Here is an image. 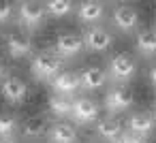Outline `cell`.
Here are the masks:
<instances>
[{
	"mask_svg": "<svg viewBox=\"0 0 156 143\" xmlns=\"http://www.w3.org/2000/svg\"><path fill=\"white\" fill-rule=\"evenodd\" d=\"M113 22L122 32H133L137 28V24H139V15H137V11L133 7L122 5V7H118L113 11Z\"/></svg>",
	"mask_w": 156,
	"mask_h": 143,
	"instance_id": "7c38bea8",
	"label": "cell"
},
{
	"mask_svg": "<svg viewBox=\"0 0 156 143\" xmlns=\"http://www.w3.org/2000/svg\"><path fill=\"white\" fill-rule=\"evenodd\" d=\"M79 81L86 90H98L107 83V73L101 66H86L79 75Z\"/></svg>",
	"mask_w": 156,
	"mask_h": 143,
	"instance_id": "4fadbf2b",
	"label": "cell"
},
{
	"mask_svg": "<svg viewBox=\"0 0 156 143\" xmlns=\"http://www.w3.org/2000/svg\"><path fill=\"white\" fill-rule=\"evenodd\" d=\"M0 143H13L11 139H0Z\"/></svg>",
	"mask_w": 156,
	"mask_h": 143,
	"instance_id": "484cf974",
	"label": "cell"
},
{
	"mask_svg": "<svg viewBox=\"0 0 156 143\" xmlns=\"http://www.w3.org/2000/svg\"><path fill=\"white\" fill-rule=\"evenodd\" d=\"M73 11V0H47L45 2V13L54 17H66Z\"/></svg>",
	"mask_w": 156,
	"mask_h": 143,
	"instance_id": "ffe728a7",
	"label": "cell"
},
{
	"mask_svg": "<svg viewBox=\"0 0 156 143\" xmlns=\"http://www.w3.org/2000/svg\"><path fill=\"white\" fill-rule=\"evenodd\" d=\"M77 15L83 24H96L105 15V7H103L101 0H81L79 9H77Z\"/></svg>",
	"mask_w": 156,
	"mask_h": 143,
	"instance_id": "8fae6325",
	"label": "cell"
},
{
	"mask_svg": "<svg viewBox=\"0 0 156 143\" xmlns=\"http://www.w3.org/2000/svg\"><path fill=\"white\" fill-rule=\"evenodd\" d=\"M75 137H77V132L71 124H56L49 130V141L51 143H73Z\"/></svg>",
	"mask_w": 156,
	"mask_h": 143,
	"instance_id": "e0dca14e",
	"label": "cell"
},
{
	"mask_svg": "<svg viewBox=\"0 0 156 143\" xmlns=\"http://www.w3.org/2000/svg\"><path fill=\"white\" fill-rule=\"evenodd\" d=\"M111 43H113L111 34H109L105 28H101V26H92V28H88L86 34H83V47H88V49L94 51V54L107 51V49L111 47Z\"/></svg>",
	"mask_w": 156,
	"mask_h": 143,
	"instance_id": "3957f363",
	"label": "cell"
},
{
	"mask_svg": "<svg viewBox=\"0 0 156 143\" xmlns=\"http://www.w3.org/2000/svg\"><path fill=\"white\" fill-rule=\"evenodd\" d=\"M71 105H73V100H69L64 94H54V96L49 98V103H47L49 111H51L56 117L71 115Z\"/></svg>",
	"mask_w": 156,
	"mask_h": 143,
	"instance_id": "d6986e66",
	"label": "cell"
},
{
	"mask_svg": "<svg viewBox=\"0 0 156 143\" xmlns=\"http://www.w3.org/2000/svg\"><path fill=\"white\" fill-rule=\"evenodd\" d=\"M45 130H47V122H45V117L34 115V117H30V120L24 124L22 134H24L26 139H39V137L45 134Z\"/></svg>",
	"mask_w": 156,
	"mask_h": 143,
	"instance_id": "2e32d148",
	"label": "cell"
},
{
	"mask_svg": "<svg viewBox=\"0 0 156 143\" xmlns=\"http://www.w3.org/2000/svg\"><path fill=\"white\" fill-rule=\"evenodd\" d=\"M17 13H20L22 26L32 28V30L39 28L45 22V7L41 2H37V0H24L20 5V9H17Z\"/></svg>",
	"mask_w": 156,
	"mask_h": 143,
	"instance_id": "7a4b0ae2",
	"label": "cell"
},
{
	"mask_svg": "<svg viewBox=\"0 0 156 143\" xmlns=\"http://www.w3.org/2000/svg\"><path fill=\"white\" fill-rule=\"evenodd\" d=\"M5 75H7V66H5V62H2V60H0V79H2Z\"/></svg>",
	"mask_w": 156,
	"mask_h": 143,
	"instance_id": "cb8c5ba5",
	"label": "cell"
},
{
	"mask_svg": "<svg viewBox=\"0 0 156 143\" xmlns=\"http://www.w3.org/2000/svg\"><path fill=\"white\" fill-rule=\"evenodd\" d=\"M71 115H73L75 122H79V124L94 122V120L98 117V105H96V100H92V98H77V100H73V105H71Z\"/></svg>",
	"mask_w": 156,
	"mask_h": 143,
	"instance_id": "ba28073f",
	"label": "cell"
},
{
	"mask_svg": "<svg viewBox=\"0 0 156 143\" xmlns=\"http://www.w3.org/2000/svg\"><path fill=\"white\" fill-rule=\"evenodd\" d=\"M0 92H2V98L9 103V105H20L24 103V98L28 96V83L20 77H7L2 81V88H0Z\"/></svg>",
	"mask_w": 156,
	"mask_h": 143,
	"instance_id": "5b68a950",
	"label": "cell"
},
{
	"mask_svg": "<svg viewBox=\"0 0 156 143\" xmlns=\"http://www.w3.org/2000/svg\"><path fill=\"white\" fill-rule=\"evenodd\" d=\"M7 51L11 58H26L32 51V41L26 32H11L7 34Z\"/></svg>",
	"mask_w": 156,
	"mask_h": 143,
	"instance_id": "9c48e42d",
	"label": "cell"
},
{
	"mask_svg": "<svg viewBox=\"0 0 156 143\" xmlns=\"http://www.w3.org/2000/svg\"><path fill=\"white\" fill-rule=\"evenodd\" d=\"M105 105L109 111H124L133 105V92L126 85H113L107 94H105Z\"/></svg>",
	"mask_w": 156,
	"mask_h": 143,
	"instance_id": "52a82bcc",
	"label": "cell"
},
{
	"mask_svg": "<svg viewBox=\"0 0 156 143\" xmlns=\"http://www.w3.org/2000/svg\"><path fill=\"white\" fill-rule=\"evenodd\" d=\"M96 130H98V134H101L103 139L115 141V139L122 134V122H120L118 117H105V120L98 122Z\"/></svg>",
	"mask_w": 156,
	"mask_h": 143,
	"instance_id": "9a60e30c",
	"label": "cell"
},
{
	"mask_svg": "<svg viewBox=\"0 0 156 143\" xmlns=\"http://www.w3.org/2000/svg\"><path fill=\"white\" fill-rule=\"evenodd\" d=\"M135 45H137V51L141 54V56H152L154 54V49H156V37H154V32L152 30H141L139 34H137V41H135Z\"/></svg>",
	"mask_w": 156,
	"mask_h": 143,
	"instance_id": "ac0fdd59",
	"label": "cell"
},
{
	"mask_svg": "<svg viewBox=\"0 0 156 143\" xmlns=\"http://www.w3.org/2000/svg\"><path fill=\"white\" fill-rule=\"evenodd\" d=\"M83 51V39L75 32H60L56 39V54L60 58H73Z\"/></svg>",
	"mask_w": 156,
	"mask_h": 143,
	"instance_id": "277c9868",
	"label": "cell"
},
{
	"mask_svg": "<svg viewBox=\"0 0 156 143\" xmlns=\"http://www.w3.org/2000/svg\"><path fill=\"white\" fill-rule=\"evenodd\" d=\"M152 126H154V122H152V115H147V113H133V115L128 117V130H130V134H135V137H145V134H150Z\"/></svg>",
	"mask_w": 156,
	"mask_h": 143,
	"instance_id": "5bb4252c",
	"label": "cell"
},
{
	"mask_svg": "<svg viewBox=\"0 0 156 143\" xmlns=\"http://www.w3.org/2000/svg\"><path fill=\"white\" fill-rule=\"evenodd\" d=\"M17 130V120L13 115H0V139H11Z\"/></svg>",
	"mask_w": 156,
	"mask_h": 143,
	"instance_id": "44dd1931",
	"label": "cell"
},
{
	"mask_svg": "<svg viewBox=\"0 0 156 143\" xmlns=\"http://www.w3.org/2000/svg\"><path fill=\"white\" fill-rule=\"evenodd\" d=\"M115 143H141L139 141V137H135V134H120L118 139H115Z\"/></svg>",
	"mask_w": 156,
	"mask_h": 143,
	"instance_id": "603a6c76",
	"label": "cell"
},
{
	"mask_svg": "<svg viewBox=\"0 0 156 143\" xmlns=\"http://www.w3.org/2000/svg\"><path fill=\"white\" fill-rule=\"evenodd\" d=\"M79 85H81L79 73H75V71H62L56 77H51V88H54L56 94H64L66 96V94L75 92Z\"/></svg>",
	"mask_w": 156,
	"mask_h": 143,
	"instance_id": "30bf717a",
	"label": "cell"
},
{
	"mask_svg": "<svg viewBox=\"0 0 156 143\" xmlns=\"http://www.w3.org/2000/svg\"><path fill=\"white\" fill-rule=\"evenodd\" d=\"M30 68H32V73H34L37 79H51V77H56L60 73L62 58L56 51H39L32 58Z\"/></svg>",
	"mask_w": 156,
	"mask_h": 143,
	"instance_id": "6da1fadb",
	"label": "cell"
},
{
	"mask_svg": "<svg viewBox=\"0 0 156 143\" xmlns=\"http://www.w3.org/2000/svg\"><path fill=\"white\" fill-rule=\"evenodd\" d=\"M13 17V7L9 0H0V24H7Z\"/></svg>",
	"mask_w": 156,
	"mask_h": 143,
	"instance_id": "7402d4cb",
	"label": "cell"
},
{
	"mask_svg": "<svg viewBox=\"0 0 156 143\" xmlns=\"http://www.w3.org/2000/svg\"><path fill=\"white\" fill-rule=\"evenodd\" d=\"M154 77H156V73H154V68H150V85H154Z\"/></svg>",
	"mask_w": 156,
	"mask_h": 143,
	"instance_id": "d4e9b609",
	"label": "cell"
},
{
	"mask_svg": "<svg viewBox=\"0 0 156 143\" xmlns=\"http://www.w3.org/2000/svg\"><path fill=\"white\" fill-rule=\"evenodd\" d=\"M135 68H137L135 66V60L128 54H115L109 60V75L115 81H128L135 75Z\"/></svg>",
	"mask_w": 156,
	"mask_h": 143,
	"instance_id": "8992f818",
	"label": "cell"
}]
</instances>
